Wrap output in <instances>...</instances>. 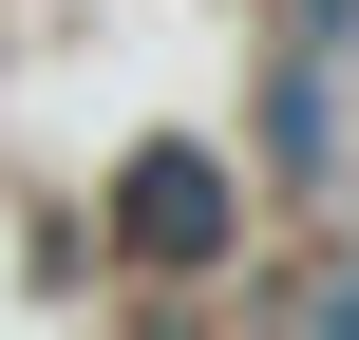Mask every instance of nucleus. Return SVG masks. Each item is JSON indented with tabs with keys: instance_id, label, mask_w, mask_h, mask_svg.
Returning a JSON list of instances; mask_svg holds the SVG:
<instances>
[{
	"instance_id": "f257e3e1",
	"label": "nucleus",
	"mask_w": 359,
	"mask_h": 340,
	"mask_svg": "<svg viewBox=\"0 0 359 340\" xmlns=\"http://www.w3.org/2000/svg\"><path fill=\"white\" fill-rule=\"evenodd\" d=\"M133 246H151V265L227 246V170H208V151H133Z\"/></svg>"
}]
</instances>
